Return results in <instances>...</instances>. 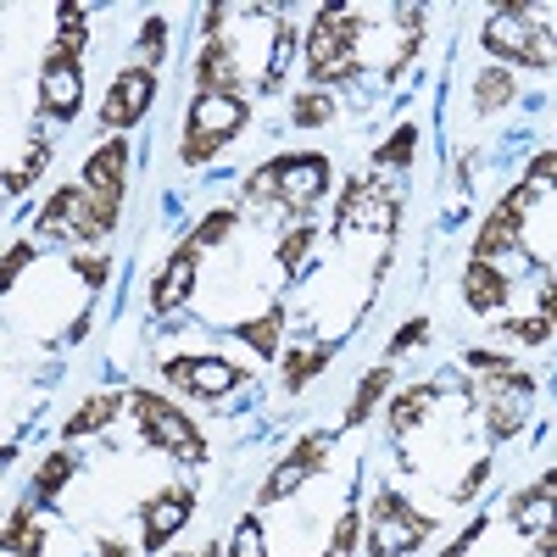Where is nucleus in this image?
<instances>
[{
	"label": "nucleus",
	"instance_id": "f03ea898",
	"mask_svg": "<svg viewBox=\"0 0 557 557\" xmlns=\"http://www.w3.org/2000/svg\"><path fill=\"white\" fill-rule=\"evenodd\" d=\"M246 117H251V107L240 96H196L190 101V117H184V151L178 157L190 162V168L212 162L218 146H228V139L246 128Z\"/></svg>",
	"mask_w": 557,
	"mask_h": 557
},
{
	"label": "nucleus",
	"instance_id": "72a5a7b5",
	"mask_svg": "<svg viewBox=\"0 0 557 557\" xmlns=\"http://www.w3.org/2000/svg\"><path fill=\"white\" fill-rule=\"evenodd\" d=\"M228 228H235V212L223 207V212H212L207 223H196V228H190V246H196V251H207V246H218V240L228 235Z\"/></svg>",
	"mask_w": 557,
	"mask_h": 557
},
{
	"label": "nucleus",
	"instance_id": "f8f14e48",
	"mask_svg": "<svg viewBox=\"0 0 557 557\" xmlns=\"http://www.w3.org/2000/svg\"><path fill=\"white\" fill-rule=\"evenodd\" d=\"M123 168H128V146L123 139H107V146H96L84 162V190L101 207H117L123 201Z\"/></svg>",
	"mask_w": 557,
	"mask_h": 557
},
{
	"label": "nucleus",
	"instance_id": "2f4dec72",
	"mask_svg": "<svg viewBox=\"0 0 557 557\" xmlns=\"http://www.w3.org/2000/svg\"><path fill=\"white\" fill-rule=\"evenodd\" d=\"M301 128H323V123H330L335 117V101L330 96H318V89H312V96H296V112H290Z\"/></svg>",
	"mask_w": 557,
	"mask_h": 557
},
{
	"label": "nucleus",
	"instance_id": "a211bd4d",
	"mask_svg": "<svg viewBox=\"0 0 557 557\" xmlns=\"http://www.w3.org/2000/svg\"><path fill=\"white\" fill-rule=\"evenodd\" d=\"M507 273L496 268V262H474L469 257V268H462V301H469L474 312H496L502 301H507Z\"/></svg>",
	"mask_w": 557,
	"mask_h": 557
},
{
	"label": "nucleus",
	"instance_id": "f704fd0d",
	"mask_svg": "<svg viewBox=\"0 0 557 557\" xmlns=\"http://www.w3.org/2000/svg\"><path fill=\"white\" fill-rule=\"evenodd\" d=\"M228 557H268V552H262V519H257V513H246V519H240Z\"/></svg>",
	"mask_w": 557,
	"mask_h": 557
},
{
	"label": "nucleus",
	"instance_id": "de8ad7c7",
	"mask_svg": "<svg viewBox=\"0 0 557 557\" xmlns=\"http://www.w3.org/2000/svg\"><path fill=\"white\" fill-rule=\"evenodd\" d=\"M196 557H218V546H207V552H196Z\"/></svg>",
	"mask_w": 557,
	"mask_h": 557
},
{
	"label": "nucleus",
	"instance_id": "423d86ee",
	"mask_svg": "<svg viewBox=\"0 0 557 557\" xmlns=\"http://www.w3.org/2000/svg\"><path fill=\"white\" fill-rule=\"evenodd\" d=\"M128 401H134V418H139V435H146L151 446L173 451L178 462H207V441H201V430H196L168 396H157V391H134Z\"/></svg>",
	"mask_w": 557,
	"mask_h": 557
},
{
	"label": "nucleus",
	"instance_id": "bb28decb",
	"mask_svg": "<svg viewBox=\"0 0 557 557\" xmlns=\"http://www.w3.org/2000/svg\"><path fill=\"white\" fill-rule=\"evenodd\" d=\"M73 469H78V462H73L67 451H51V457L39 462V474H34V496H39V502H51V496L73 480Z\"/></svg>",
	"mask_w": 557,
	"mask_h": 557
},
{
	"label": "nucleus",
	"instance_id": "4be33fe9",
	"mask_svg": "<svg viewBox=\"0 0 557 557\" xmlns=\"http://www.w3.org/2000/svg\"><path fill=\"white\" fill-rule=\"evenodd\" d=\"M235 335H240V341H246V346H251L257 357H278V335H285V307H278V301H273V307H268L262 318H251V323H240V330H235Z\"/></svg>",
	"mask_w": 557,
	"mask_h": 557
},
{
	"label": "nucleus",
	"instance_id": "6e6552de",
	"mask_svg": "<svg viewBox=\"0 0 557 557\" xmlns=\"http://www.w3.org/2000/svg\"><path fill=\"white\" fill-rule=\"evenodd\" d=\"M151 101H157V73H151L146 62H134V67H123V73L112 78L107 101H101V123H107V128H134L139 117L151 112Z\"/></svg>",
	"mask_w": 557,
	"mask_h": 557
},
{
	"label": "nucleus",
	"instance_id": "0eeeda50",
	"mask_svg": "<svg viewBox=\"0 0 557 557\" xmlns=\"http://www.w3.org/2000/svg\"><path fill=\"white\" fill-rule=\"evenodd\" d=\"M430 530H435V519L412 513L396 491H374V507H368V552L374 557H407L424 546Z\"/></svg>",
	"mask_w": 557,
	"mask_h": 557
},
{
	"label": "nucleus",
	"instance_id": "dca6fc26",
	"mask_svg": "<svg viewBox=\"0 0 557 557\" xmlns=\"http://www.w3.org/2000/svg\"><path fill=\"white\" fill-rule=\"evenodd\" d=\"M240 67H235V45L228 39H207L196 57V96H235Z\"/></svg>",
	"mask_w": 557,
	"mask_h": 557
},
{
	"label": "nucleus",
	"instance_id": "c85d7f7f",
	"mask_svg": "<svg viewBox=\"0 0 557 557\" xmlns=\"http://www.w3.org/2000/svg\"><path fill=\"white\" fill-rule=\"evenodd\" d=\"M45 162H51V146H45V139H34V146H28V162L7 173V196H23L28 184H34V178L45 173Z\"/></svg>",
	"mask_w": 557,
	"mask_h": 557
},
{
	"label": "nucleus",
	"instance_id": "49530a36",
	"mask_svg": "<svg viewBox=\"0 0 557 557\" xmlns=\"http://www.w3.org/2000/svg\"><path fill=\"white\" fill-rule=\"evenodd\" d=\"M101 557H128V552L123 546H101Z\"/></svg>",
	"mask_w": 557,
	"mask_h": 557
},
{
	"label": "nucleus",
	"instance_id": "b1692460",
	"mask_svg": "<svg viewBox=\"0 0 557 557\" xmlns=\"http://www.w3.org/2000/svg\"><path fill=\"white\" fill-rule=\"evenodd\" d=\"M430 401H435V385H412V391H401V396L391 401V430H396V435L418 430V418L430 412Z\"/></svg>",
	"mask_w": 557,
	"mask_h": 557
},
{
	"label": "nucleus",
	"instance_id": "1a4fd4ad",
	"mask_svg": "<svg viewBox=\"0 0 557 557\" xmlns=\"http://www.w3.org/2000/svg\"><path fill=\"white\" fill-rule=\"evenodd\" d=\"M162 374H168L184 396H201V401H218V396H228V391L246 380L240 368L223 362V357H168Z\"/></svg>",
	"mask_w": 557,
	"mask_h": 557
},
{
	"label": "nucleus",
	"instance_id": "393cba45",
	"mask_svg": "<svg viewBox=\"0 0 557 557\" xmlns=\"http://www.w3.org/2000/svg\"><path fill=\"white\" fill-rule=\"evenodd\" d=\"M290 57H296V28L290 23H273V51H268V73H262V89H278L290 73Z\"/></svg>",
	"mask_w": 557,
	"mask_h": 557
},
{
	"label": "nucleus",
	"instance_id": "aec40b11",
	"mask_svg": "<svg viewBox=\"0 0 557 557\" xmlns=\"http://www.w3.org/2000/svg\"><path fill=\"white\" fill-rule=\"evenodd\" d=\"M117 407H123V391H96L73 418H67V441L73 435H96V430H107L112 418H117Z\"/></svg>",
	"mask_w": 557,
	"mask_h": 557
},
{
	"label": "nucleus",
	"instance_id": "9d476101",
	"mask_svg": "<svg viewBox=\"0 0 557 557\" xmlns=\"http://www.w3.org/2000/svg\"><path fill=\"white\" fill-rule=\"evenodd\" d=\"M323 457H330V435H301L296 446H290V457H278V469L268 474V485H262V507L268 502H285L290 491H301L318 469H323Z\"/></svg>",
	"mask_w": 557,
	"mask_h": 557
},
{
	"label": "nucleus",
	"instance_id": "a878e982",
	"mask_svg": "<svg viewBox=\"0 0 557 557\" xmlns=\"http://www.w3.org/2000/svg\"><path fill=\"white\" fill-rule=\"evenodd\" d=\"M39 546H45V530L34 524L28 507H17L12 524H7V557H39Z\"/></svg>",
	"mask_w": 557,
	"mask_h": 557
},
{
	"label": "nucleus",
	"instance_id": "7c9ffc66",
	"mask_svg": "<svg viewBox=\"0 0 557 557\" xmlns=\"http://www.w3.org/2000/svg\"><path fill=\"white\" fill-rule=\"evenodd\" d=\"M357 535H362V513H346L335 519V535H330V546H323V557H351V546H357Z\"/></svg>",
	"mask_w": 557,
	"mask_h": 557
},
{
	"label": "nucleus",
	"instance_id": "79ce46f5",
	"mask_svg": "<svg viewBox=\"0 0 557 557\" xmlns=\"http://www.w3.org/2000/svg\"><path fill=\"white\" fill-rule=\"evenodd\" d=\"M485 474H491V462H474V474H469V480L457 485V502H469V496H474V491L485 485Z\"/></svg>",
	"mask_w": 557,
	"mask_h": 557
},
{
	"label": "nucleus",
	"instance_id": "f257e3e1",
	"mask_svg": "<svg viewBox=\"0 0 557 557\" xmlns=\"http://www.w3.org/2000/svg\"><path fill=\"white\" fill-rule=\"evenodd\" d=\"M330 190V162L318 151H296V157H273L268 168H257L246 178V201L257 207H290L296 218L312 212V201H323Z\"/></svg>",
	"mask_w": 557,
	"mask_h": 557
},
{
	"label": "nucleus",
	"instance_id": "c03bdc74",
	"mask_svg": "<svg viewBox=\"0 0 557 557\" xmlns=\"http://www.w3.org/2000/svg\"><path fill=\"white\" fill-rule=\"evenodd\" d=\"M524 557H557V541H535V546H530Z\"/></svg>",
	"mask_w": 557,
	"mask_h": 557
},
{
	"label": "nucleus",
	"instance_id": "37998d69",
	"mask_svg": "<svg viewBox=\"0 0 557 557\" xmlns=\"http://www.w3.org/2000/svg\"><path fill=\"white\" fill-rule=\"evenodd\" d=\"M541 318H552V323H557V273H552V285L541 290Z\"/></svg>",
	"mask_w": 557,
	"mask_h": 557
},
{
	"label": "nucleus",
	"instance_id": "c9c22d12",
	"mask_svg": "<svg viewBox=\"0 0 557 557\" xmlns=\"http://www.w3.org/2000/svg\"><path fill=\"white\" fill-rule=\"evenodd\" d=\"M502 335H519L524 346H541L552 335V318H513V323H502Z\"/></svg>",
	"mask_w": 557,
	"mask_h": 557
},
{
	"label": "nucleus",
	"instance_id": "473e14b6",
	"mask_svg": "<svg viewBox=\"0 0 557 557\" xmlns=\"http://www.w3.org/2000/svg\"><path fill=\"white\" fill-rule=\"evenodd\" d=\"M162 51H168V23H162V17H146V28H139V57H146L151 73H157Z\"/></svg>",
	"mask_w": 557,
	"mask_h": 557
},
{
	"label": "nucleus",
	"instance_id": "cd10ccee",
	"mask_svg": "<svg viewBox=\"0 0 557 557\" xmlns=\"http://www.w3.org/2000/svg\"><path fill=\"white\" fill-rule=\"evenodd\" d=\"M57 23H62V28H57V57L78 62L84 39H89V34H84V7H62V12H57Z\"/></svg>",
	"mask_w": 557,
	"mask_h": 557
},
{
	"label": "nucleus",
	"instance_id": "412c9836",
	"mask_svg": "<svg viewBox=\"0 0 557 557\" xmlns=\"http://www.w3.org/2000/svg\"><path fill=\"white\" fill-rule=\"evenodd\" d=\"M391 368L380 362V368H368L362 374V385H357V396H351V407H346V430H357V424H368V418H374V407H380V396L391 391Z\"/></svg>",
	"mask_w": 557,
	"mask_h": 557
},
{
	"label": "nucleus",
	"instance_id": "2eb2a0df",
	"mask_svg": "<svg viewBox=\"0 0 557 557\" xmlns=\"http://www.w3.org/2000/svg\"><path fill=\"white\" fill-rule=\"evenodd\" d=\"M519 228H524V201L507 196V201L485 218V228L474 235V262H496L502 251H513V246H519Z\"/></svg>",
	"mask_w": 557,
	"mask_h": 557
},
{
	"label": "nucleus",
	"instance_id": "9b49d317",
	"mask_svg": "<svg viewBox=\"0 0 557 557\" xmlns=\"http://www.w3.org/2000/svg\"><path fill=\"white\" fill-rule=\"evenodd\" d=\"M78 101H84V73H78V62H67V57H45V67H39V117H57V123H67L73 112H78Z\"/></svg>",
	"mask_w": 557,
	"mask_h": 557
},
{
	"label": "nucleus",
	"instance_id": "a19ab883",
	"mask_svg": "<svg viewBox=\"0 0 557 557\" xmlns=\"http://www.w3.org/2000/svg\"><path fill=\"white\" fill-rule=\"evenodd\" d=\"M469 368H480V374H507V357H496V351H469Z\"/></svg>",
	"mask_w": 557,
	"mask_h": 557
},
{
	"label": "nucleus",
	"instance_id": "a18cd8bd",
	"mask_svg": "<svg viewBox=\"0 0 557 557\" xmlns=\"http://www.w3.org/2000/svg\"><path fill=\"white\" fill-rule=\"evenodd\" d=\"M541 485H546V491L557 496V469H546V480H541Z\"/></svg>",
	"mask_w": 557,
	"mask_h": 557
},
{
	"label": "nucleus",
	"instance_id": "39448f33",
	"mask_svg": "<svg viewBox=\"0 0 557 557\" xmlns=\"http://www.w3.org/2000/svg\"><path fill=\"white\" fill-rule=\"evenodd\" d=\"M39 228H45V235H73L84 246H96V240H107L117 228V207H101L84 184H62V190L45 201Z\"/></svg>",
	"mask_w": 557,
	"mask_h": 557
},
{
	"label": "nucleus",
	"instance_id": "7ed1b4c3",
	"mask_svg": "<svg viewBox=\"0 0 557 557\" xmlns=\"http://www.w3.org/2000/svg\"><path fill=\"white\" fill-rule=\"evenodd\" d=\"M485 51L502 57V62H519V67H552L557 45L546 34V23H535L530 7H502L491 23H485Z\"/></svg>",
	"mask_w": 557,
	"mask_h": 557
},
{
	"label": "nucleus",
	"instance_id": "e433bc0d",
	"mask_svg": "<svg viewBox=\"0 0 557 557\" xmlns=\"http://www.w3.org/2000/svg\"><path fill=\"white\" fill-rule=\"evenodd\" d=\"M307 246H312V228H296V235H285V240H278V268H301Z\"/></svg>",
	"mask_w": 557,
	"mask_h": 557
},
{
	"label": "nucleus",
	"instance_id": "4c0bfd02",
	"mask_svg": "<svg viewBox=\"0 0 557 557\" xmlns=\"http://www.w3.org/2000/svg\"><path fill=\"white\" fill-rule=\"evenodd\" d=\"M418 341H430V318H407L401 330L391 335V351H407V346H418Z\"/></svg>",
	"mask_w": 557,
	"mask_h": 557
},
{
	"label": "nucleus",
	"instance_id": "ea45409f",
	"mask_svg": "<svg viewBox=\"0 0 557 557\" xmlns=\"http://www.w3.org/2000/svg\"><path fill=\"white\" fill-rule=\"evenodd\" d=\"M73 268L89 278V285H107V273H112V262H107V257H73Z\"/></svg>",
	"mask_w": 557,
	"mask_h": 557
},
{
	"label": "nucleus",
	"instance_id": "58836bf2",
	"mask_svg": "<svg viewBox=\"0 0 557 557\" xmlns=\"http://www.w3.org/2000/svg\"><path fill=\"white\" fill-rule=\"evenodd\" d=\"M28 262H34V246H28V240H23V246H12V251H7V273H0V285L12 290V285H17V273H23Z\"/></svg>",
	"mask_w": 557,
	"mask_h": 557
},
{
	"label": "nucleus",
	"instance_id": "6ab92c4d",
	"mask_svg": "<svg viewBox=\"0 0 557 557\" xmlns=\"http://www.w3.org/2000/svg\"><path fill=\"white\" fill-rule=\"evenodd\" d=\"M335 357V341H318V346H290V351H278V362H285V385L301 391L323 374V362Z\"/></svg>",
	"mask_w": 557,
	"mask_h": 557
},
{
	"label": "nucleus",
	"instance_id": "c756f323",
	"mask_svg": "<svg viewBox=\"0 0 557 557\" xmlns=\"http://www.w3.org/2000/svg\"><path fill=\"white\" fill-rule=\"evenodd\" d=\"M412 146H418V128H412V123H401V128H396V134L385 139V146L374 151V162H380V168H407Z\"/></svg>",
	"mask_w": 557,
	"mask_h": 557
},
{
	"label": "nucleus",
	"instance_id": "4468645a",
	"mask_svg": "<svg viewBox=\"0 0 557 557\" xmlns=\"http://www.w3.org/2000/svg\"><path fill=\"white\" fill-rule=\"evenodd\" d=\"M190 507H196V496L184 491V485H173V491L151 496V502H146V552L168 546V541L184 530V519H190Z\"/></svg>",
	"mask_w": 557,
	"mask_h": 557
},
{
	"label": "nucleus",
	"instance_id": "5701e85b",
	"mask_svg": "<svg viewBox=\"0 0 557 557\" xmlns=\"http://www.w3.org/2000/svg\"><path fill=\"white\" fill-rule=\"evenodd\" d=\"M519 96V89H513V73H507V67H485L480 78H474V112H502L507 101H513Z\"/></svg>",
	"mask_w": 557,
	"mask_h": 557
},
{
	"label": "nucleus",
	"instance_id": "20e7f679",
	"mask_svg": "<svg viewBox=\"0 0 557 557\" xmlns=\"http://www.w3.org/2000/svg\"><path fill=\"white\" fill-rule=\"evenodd\" d=\"M362 23L346 12V7H318V23H312V39H307V73L312 84H330V78H351L357 73V45Z\"/></svg>",
	"mask_w": 557,
	"mask_h": 557
},
{
	"label": "nucleus",
	"instance_id": "f3484780",
	"mask_svg": "<svg viewBox=\"0 0 557 557\" xmlns=\"http://www.w3.org/2000/svg\"><path fill=\"white\" fill-rule=\"evenodd\" d=\"M507 513H513V530H524L530 541H557V496H552L546 485L519 491Z\"/></svg>",
	"mask_w": 557,
	"mask_h": 557
},
{
	"label": "nucleus",
	"instance_id": "ddd939ff",
	"mask_svg": "<svg viewBox=\"0 0 557 557\" xmlns=\"http://www.w3.org/2000/svg\"><path fill=\"white\" fill-rule=\"evenodd\" d=\"M196 246L184 240L173 257H168V268H162V278L151 285V312H173V307H184L190 301V290H196Z\"/></svg>",
	"mask_w": 557,
	"mask_h": 557
}]
</instances>
